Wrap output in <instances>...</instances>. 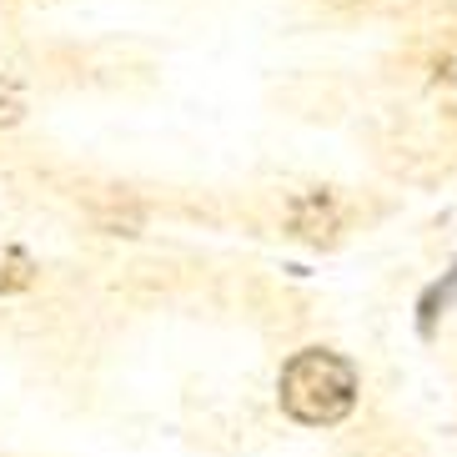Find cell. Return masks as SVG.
<instances>
[{
    "instance_id": "cell-3",
    "label": "cell",
    "mask_w": 457,
    "mask_h": 457,
    "mask_svg": "<svg viewBox=\"0 0 457 457\" xmlns=\"http://www.w3.org/2000/svg\"><path fill=\"white\" fill-rule=\"evenodd\" d=\"M30 282H36V262L21 246H0V296L26 292Z\"/></svg>"
},
{
    "instance_id": "cell-4",
    "label": "cell",
    "mask_w": 457,
    "mask_h": 457,
    "mask_svg": "<svg viewBox=\"0 0 457 457\" xmlns=\"http://www.w3.org/2000/svg\"><path fill=\"white\" fill-rule=\"evenodd\" d=\"M21 121V106H15V96H0V126Z\"/></svg>"
},
{
    "instance_id": "cell-1",
    "label": "cell",
    "mask_w": 457,
    "mask_h": 457,
    "mask_svg": "<svg viewBox=\"0 0 457 457\" xmlns=\"http://www.w3.org/2000/svg\"><path fill=\"white\" fill-rule=\"evenodd\" d=\"M282 412L307 428H332L357 407V367L327 347H302L277 382Z\"/></svg>"
},
{
    "instance_id": "cell-2",
    "label": "cell",
    "mask_w": 457,
    "mask_h": 457,
    "mask_svg": "<svg viewBox=\"0 0 457 457\" xmlns=\"http://www.w3.org/2000/svg\"><path fill=\"white\" fill-rule=\"evenodd\" d=\"M292 221H296L302 237H332V231H337V212H332V202H327L322 191L302 196V202L292 206Z\"/></svg>"
}]
</instances>
